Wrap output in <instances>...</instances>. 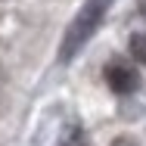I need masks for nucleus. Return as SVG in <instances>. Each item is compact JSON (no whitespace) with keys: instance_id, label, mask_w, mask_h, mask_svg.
<instances>
[{"instance_id":"4","label":"nucleus","mask_w":146,"mask_h":146,"mask_svg":"<svg viewBox=\"0 0 146 146\" xmlns=\"http://www.w3.org/2000/svg\"><path fill=\"white\" fill-rule=\"evenodd\" d=\"M140 13H143V16H146V0H140Z\"/></svg>"},{"instance_id":"2","label":"nucleus","mask_w":146,"mask_h":146,"mask_svg":"<svg viewBox=\"0 0 146 146\" xmlns=\"http://www.w3.org/2000/svg\"><path fill=\"white\" fill-rule=\"evenodd\" d=\"M106 81L115 93H131L140 87V72L127 62V59H112L106 65Z\"/></svg>"},{"instance_id":"3","label":"nucleus","mask_w":146,"mask_h":146,"mask_svg":"<svg viewBox=\"0 0 146 146\" xmlns=\"http://www.w3.org/2000/svg\"><path fill=\"white\" fill-rule=\"evenodd\" d=\"M131 56L140 65H146V34H134L131 37Z\"/></svg>"},{"instance_id":"1","label":"nucleus","mask_w":146,"mask_h":146,"mask_svg":"<svg viewBox=\"0 0 146 146\" xmlns=\"http://www.w3.org/2000/svg\"><path fill=\"white\" fill-rule=\"evenodd\" d=\"M109 6H112V0H87V3L78 9V16L72 19V25L65 28V37H62V44H59V59H62V62H68L72 56H78V50L93 37V31L100 28V22H103V16H106Z\"/></svg>"}]
</instances>
